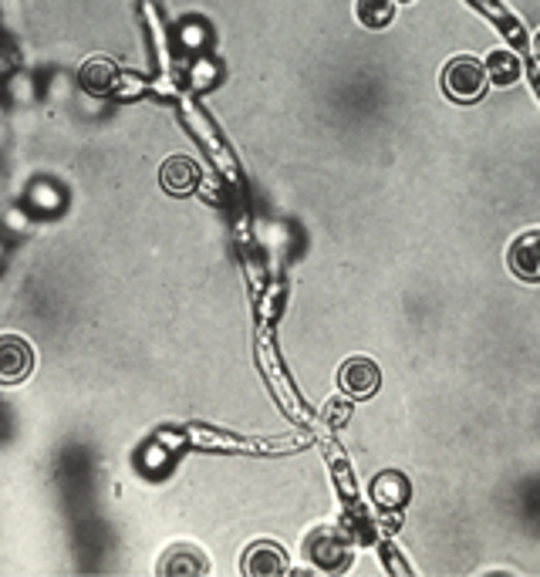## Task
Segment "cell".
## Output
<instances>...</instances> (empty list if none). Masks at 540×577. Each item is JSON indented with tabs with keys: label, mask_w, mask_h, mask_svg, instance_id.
<instances>
[{
	"label": "cell",
	"mask_w": 540,
	"mask_h": 577,
	"mask_svg": "<svg viewBox=\"0 0 540 577\" xmlns=\"http://www.w3.org/2000/svg\"><path fill=\"white\" fill-rule=\"evenodd\" d=\"M486 81L490 78H486L483 61L470 58V54H459V58H453L443 68V92L449 102H456V105L480 102L486 95Z\"/></svg>",
	"instance_id": "obj_1"
},
{
	"label": "cell",
	"mask_w": 540,
	"mask_h": 577,
	"mask_svg": "<svg viewBox=\"0 0 540 577\" xmlns=\"http://www.w3.org/2000/svg\"><path fill=\"white\" fill-rule=\"evenodd\" d=\"M304 554H308V561L314 567L338 574L351 564V540L335 527H318L308 537V544H304Z\"/></svg>",
	"instance_id": "obj_2"
},
{
	"label": "cell",
	"mask_w": 540,
	"mask_h": 577,
	"mask_svg": "<svg viewBox=\"0 0 540 577\" xmlns=\"http://www.w3.org/2000/svg\"><path fill=\"white\" fill-rule=\"evenodd\" d=\"M338 385L348 399H372L378 385H382V372H378L372 358H348L338 372Z\"/></svg>",
	"instance_id": "obj_3"
},
{
	"label": "cell",
	"mask_w": 540,
	"mask_h": 577,
	"mask_svg": "<svg viewBox=\"0 0 540 577\" xmlns=\"http://www.w3.org/2000/svg\"><path fill=\"white\" fill-rule=\"evenodd\" d=\"M507 267L513 270V277H520V281L540 284V230L520 233V237L510 243Z\"/></svg>",
	"instance_id": "obj_4"
},
{
	"label": "cell",
	"mask_w": 540,
	"mask_h": 577,
	"mask_svg": "<svg viewBox=\"0 0 540 577\" xmlns=\"http://www.w3.org/2000/svg\"><path fill=\"white\" fill-rule=\"evenodd\" d=\"M34 368V348L17 335H0V382H24Z\"/></svg>",
	"instance_id": "obj_5"
},
{
	"label": "cell",
	"mask_w": 540,
	"mask_h": 577,
	"mask_svg": "<svg viewBox=\"0 0 540 577\" xmlns=\"http://www.w3.org/2000/svg\"><path fill=\"white\" fill-rule=\"evenodd\" d=\"M78 81H81V88H85L88 95H95V98H102L108 92H115L119 88V81H122V71L119 65H115L112 58H88L85 65H81L78 71Z\"/></svg>",
	"instance_id": "obj_6"
},
{
	"label": "cell",
	"mask_w": 540,
	"mask_h": 577,
	"mask_svg": "<svg viewBox=\"0 0 540 577\" xmlns=\"http://www.w3.org/2000/svg\"><path fill=\"white\" fill-rule=\"evenodd\" d=\"M243 574L254 577H281L287 574V554L270 540H257L254 547H247L243 554Z\"/></svg>",
	"instance_id": "obj_7"
},
{
	"label": "cell",
	"mask_w": 540,
	"mask_h": 577,
	"mask_svg": "<svg viewBox=\"0 0 540 577\" xmlns=\"http://www.w3.org/2000/svg\"><path fill=\"white\" fill-rule=\"evenodd\" d=\"M372 500L382 510H402L412 500V483L409 476L399 470H385L372 480Z\"/></svg>",
	"instance_id": "obj_8"
},
{
	"label": "cell",
	"mask_w": 540,
	"mask_h": 577,
	"mask_svg": "<svg viewBox=\"0 0 540 577\" xmlns=\"http://www.w3.org/2000/svg\"><path fill=\"white\" fill-rule=\"evenodd\" d=\"M159 179L173 196H189L196 189V183H200V169H196V162L189 156H169L162 162Z\"/></svg>",
	"instance_id": "obj_9"
},
{
	"label": "cell",
	"mask_w": 540,
	"mask_h": 577,
	"mask_svg": "<svg viewBox=\"0 0 540 577\" xmlns=\"http://www.w3.org/2000/svg\"><path fill=\"white\" fill-rule=\"evenodd\" d=\"M159 574H206V557L186 544H176L173 551L162 554Z\"/></svg>",
	"instance_id": "obj_10"
},
{
	"label": "cell",
	"mask_w": 540,
	"mask_h": 577,
	"mask_svg": "<svg viewBox=\"0 0 540 577\" xmlns=\"http://www.w3.org/2000/svg\"><path fill=\"white\" fill-rule=\"evenodd\" d=\"M483 68H486V78H490L493 85H500V88H507L520 78V61H517V54H513V51L486 54Z\"/></svg>",
	"instance_id": "obj_11"
},
{
	"label": "cell",
	"mask_w": 540,
	"mask_h": 577,
	"mask_svg": "<svg viewBox=\"0 0 540 577\" xmlns=\"http://www.w3.org/2000/svg\"><path fill=\"white\" fill-rule=\"evenodd\" d=\"M355 17L368 31H382L395 17V0H355Z\"/></svg>",
	"instance_id": "obj_12"
},
{
	"label": "cell",
	"mask_w": 540,
	"mask_h": 577,
	"mask_svg": "<svg viewBox=\"0 0 540 577\" xmlns=\"http://www.w3.org/2000/svg\"><path fill=\"white\" fill-rule=\"evenodd\" d=\"M348 412H351V405H348V402H341V399L328 402V422H331V426H341Z\"/></svg>",
	"instance_id": "obj_13"
},
{
	"label": "cell",
	"mask_w": 540,
	"mask_h": 577,
	"mask_svg": "<svg viewBox=\"0 0 540 577\" xmlns=\"http://www.w3.org/2000/svg\"><path fill=\"white\" fill-rule=\"evenodd\" d=\"M534 58L540 61V31H537V38H534Z\"/></svg>",
	"instance_id": "obj_14"
},
{
	"label": "cell",
	"mask_w": 540,
	"mask_h": 577,
	"mask_svg": "<svg viewBox=\"0 0 540 577\" xmlns=\"http://www.w3.org/2000/svg\"><path fill=\"white\" fill-rule=\"evenodd\" d=\"M534 85H537V92H540V75H534Z\"/></svg>",
	"instance_id": "obj_15"
},
{
	"label": "cell",
	"mask_w": 540,
	"mask_h": 577,
	"mask_svg": "<svg viewBox=\"0 0 540 577\" xmlns=\"http://www.w3.org/2000/svg\"><path fill=\"white\" fill-rule=\"evenodd\" d=\"M402 4H409V0H402Z\"/></svg>",
	"instance_id": "obj_16"
}]
</instances>
